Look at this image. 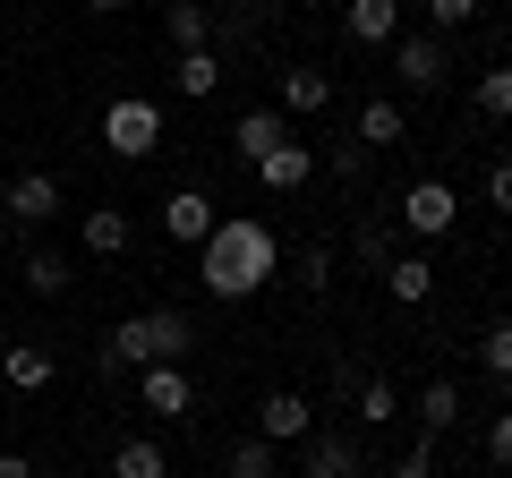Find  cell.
<instances>
[{
	"label": "cell",
	"mask_w": 512,
	"mask_h": 478,
	"mask_svg": "<svg viewBox=\"0 0 512 478\" xmlns=\"http://www.w3.org/2000/svg\"><path fill=\"white\" fill-rule=\"evenodd\" d=\"M274 274H282V239L265 231V222H248V214L214 222V239L197 248V282L214 299H256Z\"/></svg>",
	"instance_id": "cell-1"
},
{
	"label": "cell",
	"mask_w": 512,
	"mask_h": 478,
	"mask_svg": "<svg viewBox=\"0 0 512 478\" xmlns=\"http://www.w3.org/2000/svg\"><path fill=\"white\" fill-rule=\"evenodd\" d=\"M188 350H197V325H188L180 308H146V316H120L103 342V368H180Z\"/></svg>",
	"instance_id": "cell-2"
},
{
	"label": "cell",
	"mask_w": 512,
	"mask_h": 478,
	"mask_svg": "<svg viewBox=\"0 0 512 478\" xmlns=\"http://www.w3.org/2000/svg\"><path fill=\"white\" fill-rule=\"evenodd\" d=\"M163 103H146V94H120V103H103V146L120 154V163H146V154H163Z\"/></svg>",
	"instance_id": "cell-3"
},
{
	"label": "cell",
	"mask_w": 512,
	"mask_h": 478,
	"mask_svg": "<svg viewBox=\"0 0 512 478\" xmlns=\"http://www.w3.org/2000/svg\"><path fill=\"white\" fill-rule=\"evenodd\" d=\"M461 222V197L444 180H410L402 188V231H419V239H444Z\"/></svg>",
	"instance_id": "cell-4"
},
{
	"label": "cell",
	"mask_w": 512,
	"mask_h": 478,
	"mask_svg": "<svg viewBox=\"0 0 512 478\" xmlns=\"http://www.w3.org/2000/svg\"><path fill=\"white\" fill-rule=\"evenodd\" d=\"M393 77H402L410 94H444L453 60H444V43H436V35H402V43H393Z\"/></svg>",
	"instance_id": "cell-5"
},
{
	"label": "cell",
	"mask_w": 512,
	"mask_h": 478,
	"mask_svg": "<svg viewBox=\"0 0 512 478\" xmlns=\"http://www.w3.org/2000/svg\"><path fill=\"white\" fill-rule=\"evenodd\" d=\"M0 214L18 222V231H35V222H52V214H60V180H52V171H18V180L0 188Z\"/></svg>",
	"instance_id": "cell-6"
},
{
	"label": "cell",
	"mask_w": 512,
	"mask_h": 478,
	"mask_svg": "<svg viewBox=\"0 0 512 478\" xmlns=\"http://www.w3.org/2000/svg\"><path fill=\"white\" fill-rule=\"evenodd\" d=\"M256 436H265V444H308L316 436L308 393H265V402H256Z\"/></svg>",
	"instance_id": "cell-7"
},
{
	"label": "cell",
	"mask_w": 512,
	"mask_h": 478,
	"mask_svg": "<svg viewBox=\"0 0 512 478\" xmlns=\"http://www.w3.org/2000/svg\"><path fill=\"white\" fill-rule=\"evenodd\" d=\"M342 35L367 43V52H393V43H402V0H350V9H342Z\"/></svg>",
	"instance_id": "cell-8"
},
{
	"label": "cell",
	"mask_w": 512,
	"mask_h": 478,
	"mask_svg": "<svg viewBox=\"0 0 512 478\" xmlns=\"http://www.w3.org/2000/svg\"><path fill=\"white\" fill-rule=\"evenodd\" d=\"M214 197H205V188H180V197H163V231L180 239V248H205V239H214Z\"/></svg>",
	"instance_id": "cell-9"
},
{
	"label": "cell",
	"mask_w": 512,
	"mask_h": 478,
	"mask_svg": "<svg viewBox=\"0 0 512 478\" xmlns=\"http://www.w3.org/2000/svg\"><path fill=\"white\" fill-rule=\"evenodd\" d=\"M299 478H367L359 436H308L299 444Z\"/></svg>",
	"instance_id": "cell-10"
},
{
	"label": "cell",
	"mask_w": 512,
	"mask_h": 478,
	"mask_svg": "<svg viewBox=\"0 0 512 478\" xmlns=\"http://www.w3.org/2000/svg\"><path fill=\"white\" fill-rule=\"evenodd\" d=\"M52 376H60V359L43 342H9L0 350V393H43Z\"/></svg>",
	"instance_id": "cell-11"
},
{
	"label": "cell",
	"mask_w": 512,
	"mask_h": 478,
	"mask_svg": "<svg viewBox=\"0 0 512 478\" xmlns=\"http://www.w3.org/2000/svg\"><path fill=\"white\" fill-rule=\"evenodd\" d=\"M137 393H146L154 419H197V385L180 368H137Z\"/></svg>",
	"instance_id": "cell-12"
},
{
	"label": "cell",
	"mask_w": 512,
	"mask_h": 478,
	"mask_svg": "<svg viewBox=\"0 0 512 478\" xmlns=\"http://www.w3.org/2000/svg\"><path fill=\"white\" fill-rule=\"evenodd\" d=\"M308 171H316V154L299 146V137H282V146L265 154V163H256V180L274 188V197H291V188H308Z\"/></svg>",
	"instance_id": "cell-13"
},
{
	"label": "cell",
	"mask_w": 512,
	"mask_h": 478,
	"mask_svg": "<svg viewBox=\"0 0 512 478\" xmlns=\"http://www.w3.org/2000/svg\"><path fill=\"white\" fill-rule=\"evenodd\" d=\"M325 103H333V77L325 69H282V103H274L282 120H291V111H299V120H316Z\"/></svg>",
	"instance_id": "cell-14"
},
{
	"label": "cell",
	"mask_w": 512,
	"mask_h": 478,
	"mask_svg": "<svg viewBox=\"0 0 512 478\" xmlns=\"http://www.w3.org/2000/svg\"><path fill=\"white\" fill-rule=\"evenodd\" d=\"M282 137H291V120H282V111L265 103V111H248V120L231 129V146H239V163H265V154H274Z\"/></svg>",
	"instance_id": "cell-15"
},
{
	"label": "cell",
	"mask_w": 512,
	"mask_h": 478,
	"mask_svg": "<svg viewBox=\"0 0 512 478\" xmlns=\"http://www.w3.org/2000/svg\"><path fill=\"white\" fill-rule=\"evenodd\" d=\"M171 86H180L188 103H205V94L222 86V52H214V43H205V52H180V60H171Z\"/></svg>",
	"instance_id": "cell-16"
},
{
	"label": "cell",
	"mask_w": 512,
	"mask_h": 478,
	"mask_svg": "<svg viewBox=\"0 0 512 478\" xmlns=\"http://www.w3.org/2000/svg\"><path fill=\"white\" fill-rule=\"evenodd\" d=\"M384 291L402 299V308H419V299H436V265L427 257H393L384 265Z\"/></svg>",
	"instance_id": "cell-17"
},
{
	"label": "cell",
	"mask_w": 512,
	"mask_h": 478,
	"mask_svg": "<svg viewBox=\"0 0 512 478\" xmlns=\"http://www.w3.org/2000/svg\"><path fill=\"white\" fill-rule=\"evenodd\" d=\"M128 248V214L120 205H86V257H120Z\"/></svg>",
	"instance_id": "cell-18"
},
{
	"label": "cell",
	"mask_w": 512,
	"mask_h": 478,
	"mask_svg": "<svg viewBox=\"0 0 512 478\" xmlns=\"http://www.w3.org/2000/svg\"><path fill=\"white\" fill-rule=\"evenodd\" d=\"M111 478H171V461H163L154 436H128L120 453H111Z\"/></svg>",
	"instance_id": "cell-19"
},
{
	"label": "cell",
	"mask_w": 512,
	"mask_h": 478,
	"mask_svg": "<svg viewBox=\"0 0 512 478\" xmlns=\"http://www.w3.org/2000/svg\"><path fill=\"white\" fill-rule=\"evenodd\" d=\"M222 470H231V478H282V444H265V436H239Z\"/></svg>",
	"instance_id": "cell-20"
},
{
	"label": "cell",
	"mask_w": 512,
	"mask_h": 478,
	"mask_svg": "<svg viewBox=\"0 0 512 478\" xmlns=\"http://www.w3.org/2000/svg\"><path fill=\"white\" fill-rule=\"evenodd\" d=\"M350 137H359L367 154H376V146H402V103H359V129H350Z\"/></svg>",
	"instance_id": "cell-21"
},
{
	"label": "cell",
	"mask_w": 512,
	"mask_h": 478,
	"mask_svg": "<svg viewBox=\"0 0 512 478\" xmlns=\"http://www.w3.org/2000/svg\"><path fill=\"white\" fill-rule=\"evenodd\" d=\"M171 43H180V52H205V35H214V9H205V0H171Z\"/></svg>",
	"instance_id": "cell-22"
},
{
	"label": "cell",
	"mask_w": 512,
	"mask_h": 478,
	"mask_svg": "<svg viewBox=\"0 0 512 478\" xmlns=\"http://www.w3.org/2000/svg\"><path fill=\"white\" fill-rule=\"evenodd\" d=\"M18 274H26V291H35V299H60V291H69V257H60V248H35Z\"/></svg>",
	"instance_id": "cell-23"
},
{
	"label": "cell",
	"mask_w": 512,
	"mask_h": 478,
	"mask_svg": "<svg viewBox=\"0 0 512 478\" xmlns=\"http://www.w3.org/2000/svg\"><path fill=\"white\" fill-rule=\"evenodd\" d=\"M419 427H427V436H444V427H461V385H444V376H436V385L419 393Z\"/></svg>",
	"instance_id": "cell-24"
},
{
	"label": "cell",
	"mask_w": 512,
	"mask_h": 478,
	"mask_svg": "<svg viewBox=\"0 0 512 478\" xmlns=\"http://www.w3.org/2000/svg\"><path fill=\"white\" fill-rule=\"evenodd\" d=\"M478 368H487L495 385H512V316H495V325L478 333Z\"/></svg>",
	"instance_id": "cell-25"
},
{
	"label": "cell",
	"mask_w": 512,
	"mask_h": 478,
	"mask_svg": "<svg viewBox=\"0 0 512 478\" xmlns=\"http://www.w3.org/2000/svg\"><path fill=\"white\" fill-rule=\"evenodd\" d=\"M384 419H402V393L384 385V376H367L359 385V427H384Z\"/></svg>",
	"instance_id": "cell-26"
},
{
	"label": "cell",
	"mask_w": 512,
	"mask_h": 478,
	"mask_svg": "<svg viewBox=\"0 0 512 478\" xmlns=\"http://www.w3.org/2000/svg\"><path fill=\"white\" fill-rule=\"evenodd\" d=\"M478 111H487V120H512V69H487V77H478Z\"/></svg>",
	"instance_id": "cell-27"
},
{
	"label": "cell",
	"mask_w": 512,
	"mask_h": 478,
	"mask_svg": "<svg viewBox=\"0 0 512 478\" xmlns=\"http://www.w3.org/2000/svg\"><path fill=\"white\" fill-rule=\"evenodd\" d=\"M427 9V26H436V35H461V26L478 18V0H419Z\"/></svg>",
	"instance_id": "cell-28"
},
{
	"label": "cell",
	"mask_w": 512,
	"mask_h": 478,
	"mask_svg": "<svg viewBox=\"0 0 512 478\" xmlns=\"http://www.w3.org/2000/svg\"><path fill=\"white\" fill-rule=\"evenodd\" d=\"M487 461H495V470H512V410H495V427H487Z\"/></svg>",
	"instance_id": "cell-29"
},
{
	"label": "cell",
	"mask_w": 512,
	"mask_h": 478,
	"mask_svg": "<svg viewBox=\"0 0 512 478\" xmlns=\"http://www.w3.org/2000/svg\"><path fill=\"white\" fill-rule=\"evenodd\" d=\"M487 205H495V214H512V154H504V163H487Z\"/></svg>",
	"instance_id": "cell-30"
},
{
	"label": "cell",
	"mask_w": 512,
	"mask_h": 478,
	"mask_svg": "<svg viewBox=\"0 0 512 478\" xmlns=\"http://www.w3.org/2000/svg\"><path fill=\"white\" fill-rule=\"evenodd\" d=\"M325 163H333V171H342V180H359V171H367V146H359V137H342V146H333V154H325Z\"/></svg>",
	"instance_id": "cell-31"
},
{
	"label": "cell",
	"mask_w": 512,
	"mask_h": 478,
	"mask_svg": "<svg viewBox=\"0 0 512 478\" xmlns=\"http://www.w3.org/2000/svg\"><path fill=\"white\" fill-rule=\"evenodd\" d=\"M299 282H308V291H325V282H333V257H325V248H308V257H299Z\"/></svg>",
	"instance_id": "cell-32"
},
{
	"label": "cell",
	"mask_w": 512,
	"mask_h": 478,
	"mask_svg": "<svg viewBox=\"0 0 512 478\" xmlns=\"http://www.w3.org/2000/svg\"><path fill=\"white\" fill-rule=\"evenodd\" d=\"M359 265H393V239H384V231H359Z\"/></svg>",
	"instance_id": "cell-33"
},
{
	"label": "cell",
	"mask_w": 512,
	"mask_h": 478,
	"mask_svg": "<svg viewBox=\"0 0 512 478\" xmlns=\"http://www.w3.org/2000/svg\"><path fill=\"white\" fill-rule=\"evenodd\" d=\"M384 478H436V461H427V444H419V453H402V461H393Z\"/></svg>",
	"instance_id": "cell-34"
},
{
	"label": "cell",
	"mask_w": 512,
	"mask_h": 478,
	"mask_svg": "<svg viewBox=\"0 0 512 478\" xmlns=\"http://www.w3.org/2000/svg\"><path fill=\"white\" fill-rule=\"evenodd\" d=\"M0 478H35V461H26V453H0Z\"/></svg>",
	"instance_id": "cell-35"
},
{
	"label": "cell",
	"mask_w": 512,
	"mask_h": 478,
	"mask_svg": "<svg viewBox=\"0 0 512 478\" xmlns=\"http://www.w3.org/2000/svg\"><path fill=\"white\" fill-rule=\"evenodd\" d=\"M86 9H94V18H111V9H128V0H86Z\"/></svg>",
	"instance_id": "cell-36"
},
{
	"label": "cell",
	"mask_w": 512,
	"mask_h": 478,
	"mask_svg": "<svg viewBox=\"0 0 512 478\" xmlns=\"http://www.w3.org/2000/svg\"><path fill=\"white\" fill-rule=\"evenodd\" d=\"M402 9H410V0H402Z\"/></svg>",
	"instance_id": "cell-37"
}]
</instances>
